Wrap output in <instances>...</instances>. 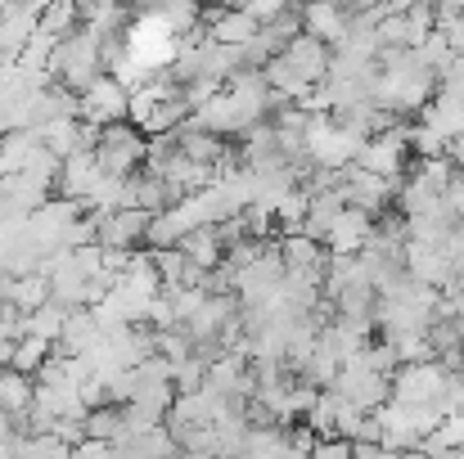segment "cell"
I'll return each instance as SVG.
<instances>
[{"label": "cell", "instance_id": "cell-3", "mask_svg": "<svg viewBox=\"0 0 464 459\" xmlns=\"http://www.w3.org/2000/svg\"><path fill=\"white\" fill-rule=\"evenodd\" d=\"M45 72H50L54 86H63V91H72V95L91 91V86L104 77V36L82 23L72 36H63V41L50 50Z\"/></svg>", "mask_w": 464, "mask_h": 459}, {"label": "cell", "instance_id": "cell-20", "mask_svg": "<svg viewBox=\"0 0 464 459\" xmlns=\"http://www.w3.org/2000/svg\"><path fill=\"white\" fill-rule=\"evenodd\" d=\"M194 266H203V271H212V266H221V257H226V244H221V234H217V225H198V230H185L180 234V244H176Z\"/></svg>", "mask_w": 464, "mask_h": 459}, {"label": "cell", "instance_id": "cell-28", "mask_svg": "<svg viewBox=\"0 0 464 459\" xmlns=\"http://www.w3.org/2000/svg\"><path fill=\"white\" fill-rule=\"evenodd\" d=\"M68 459H113V442H95V437H86V442H77Z\"/></svg>", "mask_w": 464, "mask_h": 459}, {"label": "cell", "instance_id": "cell-21", "mask_svg": "<svg viewBox=\"0 0 464 459\" xmlns=\"http://www.w3.org/2000/svg\"><path fill=\"white\" fill-rule=\"evenodd\" d=\"M0 302H9L14 311H36L41 302H50V284H45V275L41 271H27V275H9V284H5V298Z\"/></svg>", "mask_w": 464, "mask_h": 459}, {"label": "cell", "instance_id": "cell-29", "mask_svg": "<svg viewBox=\"0 0 464 459\" xmlns=\"http://www.w3.org/2000/svg\"><path fill=\"white\" fill-rule=\"evenodd\" d=\"M9 356H14V338L0 333V369H9Z\"/></svg>", "mask_w": 464, "mask_h": 459}, {"label": "cell", "instance_id": "cell-15", "mask_svg": "<svg viewBox=\"0 0 464 459\" xmlns=\"http://www.w3.org/2000/svg\"><path fill=\"white\" fill-rule=\"evenodd\" d=\"M180 446L171 442V433L158 424V428H145V433H127L113 442V459H176Z\"/></svg>", "mask_w": 464, "mask_h": 459}, {"label": "cell", "instance_id": "cell-30", "mask_svg": "<svg viewBox=\"0 0 464 459\" xmlns=\"http://www.w3.org/2000/svg\"><path fill=\"white\" fill-rule=\"evenodd\" d=\"M442 459H464V446H460V451H447V455H442Z\"/></svg>", "mask_w": 464, "mask_h": 459}, {"label": "cell", "instance_id": "cell-23", "mask_svg": "<svg viewBox=\"0 0 464 459\" xmlns=\"http://www.w3.org/2000/svg\"><path fill=\"white\" fill-rule=\"evenodd\" d=\"M63 315H68V311H63L59 302H41L36 311L23 315V333H27V338H41V342L54 347L59 333H63Z\"/></svg>", "mask_w": 464, "mask_h": 459}, {"label": "cell", "instance_id": "cell-6", "mask_svg": "<svg viewBox=\"0 0 464 459\" xmlns=\"http://www.w3.org/2000/svg\"><path fill=\"white\" fill-rule=\"evenodd\" d=\"M397 185L401 180H392V176H374V171H365V167H343V203L347 207H356V212H365L370 221H379L383 212H392V198H397Z\"/></svg>", "mask_w": 464, "mask_h": 459}, {"label": "cell", "instance_id": "cell-13", "mask_svg": "<svg viewBox=\"0 0 464 459\" xmlns=\"http://www.w3.org/2000/svg\"><path fill=\"white\" fill-rule=\"evenodd\" d=\"M298 14H303V32L324 41V45H338L352 27V9L338 5V0H303Z\"/></svg>", "mask_w": 464, "mask_h": 459}, {"label": "cell", "instance_id": "cell-4", "mask_svg": "<svg viewBox=\"0 0 464 459\" xmlns=\"http://www.w3.org/2000/svg\"><path fill=\"white\" fill-rule=\"evenodd\" d=\"M95 167L104 176H118V180H131L140 167H145V153H150V136L131 122H113V127H100L95 131Z\"/></svg>", "mask_w": 464, "mask_h": 459}, {"label": "cell", "instance_id": "cell-22", "mask_svg": "<svg viewBox=\"0 0 464 459\" xmlns=\"http://www.w3.org/2000/svg\"><path fill=\"white\" fill-rule=\"evenodd\" d=\"M32 374H18V369H0V419H14L32 406Z\"/></svg>", "mask_w": 464, "mask_h": 459}, {"label": "cell", "instance_id": "cell-1", "mask_svg": "<svg viewBox=\"0 0 464 459\" xmlns=\"http://www.w3.org/2000/svg\"><path fill=\"white\" fill-rule=\"evenodd\" d=\"M438 95V72L424 63L420 50H379L374 68V104L397 122L415 118Z\"/></svg>", "mask_w": 464, "mask_h": 459}, {"label": "cell", "instance_id": "cell-12", "mask_svg": "<svg viewBox=\"0 0 464 459\" xmlns=\"http://www.w3.org/2000/svg\"><path fill=\"white\" fill-rule=\"evenodd\" d=\"M198 32L208 41H217V45H248L253 32H257V18L248 9H235V5H212V9H203Z\"/></svg>", "mask_w": 464, "mask_h": 459}, {"label": "cell", "instance_id": "cell-24", "mask_svg": "<svg viewBox=\"0 0 464 459\" xmlns=\"http://www.w3.org/2000/svg\"><path fill=\"white\" fill-rule=\"evenodd\" d=\"M86 437H95V442H118V437H127L122 406H95V410H86Z\"/></svg>", "mask_w": 464, "mask_h": 459}, {"label": "cell", "instance_id": "cell-18", "mask_svg": "<svg viewBox=\"0 0 464 459\" xmlns=\"http://www.w3.org/2000/svg\"><path fill=\"white\" fill-rule=\"evenodd\" d=\"M370 230H374V221H370L365 212L343 207V212L334 216L329 234H324V248H329V253H361V244H365V234H370Z\"/></svg>", "mask_w": 464, "mask_h": 459}, {"label": "cell", "instance_id": "cell-11", "mask_svg": "<svg viewBox=\"0 0 464 459\" xmlns=\"http://www.w3.org/2000/svg\"><path fill=\"white\" fill-rule=\"evenodd\" d=\"M447 383V369L438 360H415V365H397L392 383H388V401L401 406H433L438 392Z\"/></svg>", "mask_w": 464, "mask_h": 459}, {"label": "cell", "instance_id": "cell-26", "mask_svg": "<svg viewBox=\"0 0 464 459\" xmlns=\"http://www.w3.org/2000/svg\"><path fill=\"white\" fill-rule=\"evenodd\" d=\"M438 91L447 95V100H456V104H464V59L456 54L442 72H438Z\"/></svg>", "mask_w": 464, "mask_h": 459}, {"label": "cell", "instance_id": "cell-25", "mask_svg": "<svg viewBox=\"0 0 464 459\" xmlns=\"http://www.w3.org/2000/svg\"><path fill=\"white\" fill-rule=\"evenodd\" d=\"M50 351H54L50 342H41V338H27V333H23V338L14 342L9 369H18V374H36V369H41V365L50 360Z\"/></svg>", "mask_w": 464, "mask_h": 459}, {"label": "cell", "instance_id": "cell-7", "mask_svg": "<svg viewBox=\"0 0 464 459\" xmlns=\"http://www.w3.org/2000/svg\"><path fill=\"white\" fill-rule=\"evenodd\" d=\"M41 275L50 284V302H59L63 311H77V306H91V275L77 266L72 248H59L41 262Z\"/></svg>", "mask_w": 464, "mask_h": 459}, {"label": "cell", "instance_id": "cell-14", "mask_svg": "<svg viewBox=\"0 0 464 459\" xmlns=\"http://www.w3.org/2000/svg\"><path fill=\"white\" fill-rule=\"evenodd\" d=\"M100 342H104V329H100L95 311H91V306H77V311L63 315V333H59L54 351H59V356H91Z\"/></svg>", "mask_w": 464, "mask_h": 459}, {"label": "cell", "instance_id": "cell-17", "mask_svg": "<svg viewBox=\"0 0 464 459\" xmlns=\"http://www.w3.org/2000/svg\"><path fill=\"white\" fill-rule=\"evenodd\" d=\"M415 118H420V127H429V131H433L438 140H447V145H451L456 136H464V104L447 100L442 91H438Z\"/></svg>", "mask_w": 464, "mask_h": 459}, {"label": "cell", "instance_id": "cell-2", "mask_svg": "<svg viewBox=\"0 0 464 459\" xmlns=\"http://www.w3.org/2000/svg\"><path fill=\"white\" fill-rule=\"evenodd\" d=\"M262 72H266V86H271L280 100L303 104L311 91L324 81V72H329V45L307 36V32H298Z\"/></svg>", "mask_w": 464, "mask_h": 459}, {"label": "cell", "instance_id": "cell-19", "mask_svg": "<svg viewBox=\"0 0 464 459\" xmlns=\"http://www.w3.org/2000/svg\"><path fill=\"white\" fill-rule=\"evenodd\" d=\"M82 27V9L77 0H45L41 18H36V36H45L50 45H59L63 36H72Z\"/></svg>", "mask_w": 464, "mask_h": 459}, {"label": "cell", "instance_id": "cell-10", "mask_svg": "<svg viewBox=\"0 0 464 459\" xmlns=\"http://www.w3.org/2000/svg\"><path fill=\"white\" fill-rule=\"evenodd\" d=\"M145 230H150V212H140V207H113V212L95 216V244L109 253H140Z\"/></svg>", "mask_w": 464, "mask_h": 459}, {"label": "cell", "instance_id": "cell-31", "mask_svg": "<svg viewBox=\"0 0 464 459\" xmlns=\"http://www.w3.org/2000/svg\"><path fill=\"white\" fill-rule=\"evenodd\" d=\"M338 5H347V0H338Z\"/></svg>", "mask_w": 464, "mask_h": 459}, {"label": "cell", "instance_id": "cell-9", "mask_svg": "<svg viewBox=\"0 0 464 459\" xmlns=\"http://www.w3.org/2000/svg\"><path fill=\"white\" fill-rule=\"evenodd\" d=\"M411 162H415V158H411V145H406V122H397V127L370 136V140L361 145V153H356V167H365V171H374V176H392V180H401Z\"/></svg>", "mask_w": 464, "mask_h": 459}, {"label": "cell", "instance_id": "cell-27", "mask_svg": "<svg viewBox=\"0 0 464 459\" xmlns=\"http://www.w3.org/2000/svg\"><path fill=\"white\" fill-rule=\"evenodd\" d=\"M311 459H352V442L347 437H324V442H315Z\"/></svg>", "mask_w": 464, "mask_h": 459}, {"label": "cell", "instance_id": "cell-5", "mask_svg": "<svg viewBox=\"0 0 464 459\" xmlns=\"http://www.w3.org/2000/svg\"><path fill=\"white\" fill-rule=\"evenodd\" d=\"M388 374H379L370 360H365V347L352 356V360H343L338 365V374H334V383H329V392H338L347 406H356V410H379L383 401H388Z\"/></svg>", "mask_w": 464, "mask_h": 459}, {"label": "cell", "instance_id": "cell-8", "mask_svg": "<svg viewBox=\"0 0 464 459\" xmlns=\"http://www.w3.org/2000/svg\"><path fill=\"white\" fill-rule=\"evenodd\" d=\"M127 109H131V91L118 81V77H100L91 91H82L77 95V118L86 122V127H113V122H127Z\"/></svg>", "mask_w": 464, "mask_h": 459}, {"label": "cell", "instance_id": "cell-16", "mask_svg": "<svg viewBox=\"0 0 464 459\" xmlns=\"http://www.w3.org/2000/svg\"><path fill=\"white\" fill-rule=\"evenodd\" d=\"M280 257H285V271H298V275H315V280H324V262H329V248L324 244H315L307 234H285L280 239Z\"/></svg>", "mask_w": 464, "mask_h": 459}]
</instances>
